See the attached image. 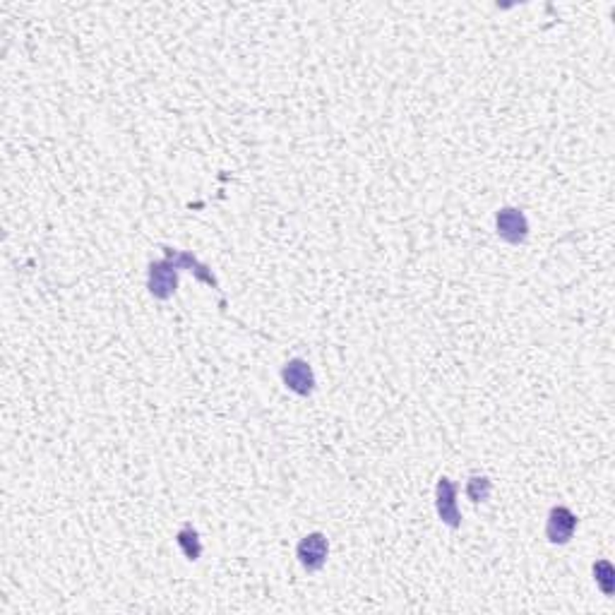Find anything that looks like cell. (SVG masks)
Segmentation results:
<instances>
[{
	"instance_id": "3957f363",
	"label": "cell",
	"mask_w": 615,
	"mask_h": 615,
	"mask_svg": "<svg viewBox=\"0 0 615 615\" xmlns=\"http://www.w3.org/2000/svg\"><path fill=\"white\" fill-rule=\"evenodd\" d=\"M495 231L505 244L519 245L529 238V221L526 214L517 207H502L495 214Z\"/></svg>"
},
{
	"instance_id": "6da1fadb",
	"label": "cell",
	"mask_w": 615,
	"mask_h": 615,
	"mask_svg": "<svg viewBox=\"0 0 615 615\" xmlns=\"http://www.w3.org/2000/svg\"><path fill=\"white\" fill-rule=\"evenodd\" d=\"M183 269V260L180 251H171L166 248V258L149 265V275H147V289L154 299L169 300L176 293L179 286V272Z\"/></svg>"
},
{
	"instance_id": "52a82bcc",
	"label": "cell",
	"mask_w": 615,
	"mask_h": 615,
	"mask_svg": "<svg viewBox=\"0 0 615 615\" xmlns=\"http://www.w3.org/2000/svg\"><path fill=\"white\" fill-rule=\"evenodd\" d=\"M176 541H179V548L190 563L200 560V555H203V541H200V534L195 531L193 526H183L179 534H176Z\"/></svg>"
},
{
	"instance_id": "277c9868",
	"label": "cell",
	"mask_w": 615,
	"mask_h": 615,
	"mask_svg": "<svg viewBox=\"0 0 615 615\" xmlns=\"http://www.w3.org/2000/svg\"><path fill=\"white\" fill-rule=\"evenodd\" d=\"M327 555H330V541L323 531H313V534L303 536L299 541V548H296V558L308 572H317L323 570L324 563H327Z\"/></svg>"
},
{
	"instance_id": "8992f818",
	"label": "cell",
	"mask_w": 615,
	"mask_h": 615,
	"mask_svg": "<svg viewBox=\"0 0 615 615\" xmlns=\"http://www.w3.org/2000/svg\"><path fill=\"white\" fill-rule=\"evenodd\" d=\"M435 510L443 519V524L459 529L461 526V512L457 507V486L450 478H440L435 486Z\"/></svg>"
},
{
	"instance_id": "5b68a950",
	"label": "cell",
	"mask_w": 615,
	"mask_h": 615,
	"mask_svg": "<svg viewBox=\"0 0 615 615\" xmlns=\"http://www.w3.org/2000/svg\"><path fill=\"white\" fill-rule=\"evenodd\" d=\"M577 529V517L575 512L565 507V505H555L551 512H548V522H546V536L553 546H565L572 536H575Z\"/></svg>"
},
{
	"instance_id": "9c48e42d",
	"label": "cell",
	"mask_w": 615,
	"mask_h": 615,
	"mask_svg": "<svg viewBox=\"0 0 615 615\" xmlns=\"http://www.w3.org/2000/svg\"><path fill=\"white\" fill-rule=\"evenodd\" d=\"M493 483L486 476H471L467 483V495L471 502H486L491 498Z\"/></svg>"
},
{
	"instance_id": "ba28073f",
	"label": "cell",
	"mask_w": 615,
	"mask_h": 615,
	"mask_svg": "<svg viewBox=\"0 0 615 615\" xmlns=\"http://www.w3.org/2000/svg\"><path fill=\"white\" fill-rule=\"evenodd\" d=\"M594 579L599 584V589L606 594V596H613L615 591V570L608 560H599L594 563Z\"/></svg>"
},
{
	"instance_id": "7a4b0ae2",
	"label": "cell",
	"mask_w": 615,
	"mask_h": 615,
	"mask_svg": "<svg viewBox=\"0 0 615 615\" xmlns=\"http://www.w3.org/2000/svg\"><path fill=\"white\" fill-rule=\"evenodd\" d=\"M282 380L286 389H292L299 397H310L315 392V372L306 358H292L282 368Z\"/></svg>"
}]
</instances>
